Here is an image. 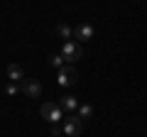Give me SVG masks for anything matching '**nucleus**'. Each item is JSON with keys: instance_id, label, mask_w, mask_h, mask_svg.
<instances>
[{"instance_id": "9b49d317", "label": "nucleus", "mask_w": 147, "mask_h": 137, "mask_svg": "<svg viewBox=\"0 0 147 137\" xmlns=\"http://www.w3.org/2000/svg\"><path fill=\"white\" fill-rule=\"evenodd\" d=\"M49 64H52L54 68H64V66H66V61H64L61 54H54V56H49Z\"/></svg>"}, {"instance_id": "423d86ee", "label": "nucleus", "mask_w": 147, "mask_h": 137, "mask_svg": "<svg viewBox=\"0 0 147 137\" xmlns=\"http://www.w3.org/2000/svg\"><path fill=\"white\" fill-rule=\"evenodd\" d=\"M74 39H81V42H88V39H93V25H88V22H81V25L74 27Z\"/></svg>"}, {"instance_id": "7ed1b4c3", "label": "nucleus", "mask_w": 147, "mask_h": 137, "mask_svg": "<svg viewBox=\"0 0 147 137\" xmlns=\"http://www.w3.org/2000/svg\"><path fill=\"white\" fill-rule=\"evenodd\" d=\"M81 44L79 42H74V39H69V42H64V47H61V56H64V61H79L81 59Z\"/></svg>"}, {"instance_id": "f03ea898", "label": "nucleus", "mask_w": 147, "mask_h": 137, "mask_svg": "<svg viewBox=\"0 0 147 137\" xmlns=\"http://www.w3.org/2000/svg\"><path fill=\"white\" fill-rule=\"evenodd\" d=\"M79 81V71L74 66H64V68H59V74H57V83L61 86V88H69V86H74Z\"/></svg>"}, {"instance_id": "0eeeda50", "label": "nucleus", "mask_w": 147, "mask_h": 137, "mask_svg": "<svg viewBox=\"0 0 147 137\" xmlns=\"http://www.w3.org/2000/svg\"><path fill=\"white\" fill-rule=\"evenodd\" d=\"M7 81H12V83H22V81H25V71H22V66L10 64V66H7Z\"/></svg>"}, {"instance_id": "f257e3e1", "label": "nucleus", "mask_w": 147, "mask_h": 137, "mask_svg": "<svg viewBox=\"0 0 147 137\" xmlns=\"http://www.w3.org/2000/svg\"><path fill=\"white\" fill-rule=\"evenodd\" d=\"M39 113H42V118L49 125H59V122L64 120V108L59 105V103H44V105L39 108Z\"/></svg>"}, {"instance_id": "1a4fd4ad", "label": "nucleus", "mask_w": 147, "mask_h": 137, "mask_svg": "<svg viewBox=\"0 0 147 137\" xmlns=\"http://www.w3.org/2000/svg\"><path fill=\"white\" fill-rule=\"evenodd\" d=\"M79 118H81V120H88V118H93V105H88V103H81V105H79Z\"/></svg>"}, {"instance_id": "ddd939ff", "label": "nucleus", "mask_w": 147, "mask_h": 137, "mask_svg": "<svg viewBox=\"0 0 147 137\" xmlns=\"http://www.w3.org/2000/svg\"><path fill=\"white\" fill-rule=\"evenodd\" d=\"M61 132H64V127H59V125H52V135H54V137H59Z\"/></svg>"}, {"instance_id": "6e6552de", "label": "nucleus", "mask_w": 147, "mask_h": 137, "mask_svg": "<svg viewBox=\"0 0 147 137\" xmlns=\"http://www.w3.org/2000/svg\"><path fill=\"white\" fill-rule=\"evenodd\" d=\"M59 105H61L64 110H69V113H71V110H79V100L74 98V95H64V98L59 100Z\"/></svg>"}, {"instance_id": "f8f14e48", "label": "nucleus", "mask_w": 147, "mask_h": 137, "mask_svg": "<svg viewBox=\"0 0 147 137\" xmlns=\"http://www.w3.org/2000/svg\"><path fill=\"white\" fill-rule=\"evenodd\" d=\"M17 91H20V83H12V81H10V83L5 86V93H7V95H15Z\"/></svg>"}, {"instance_id": "20e7f679", "label": "nucleus", "mask_w": 147, "mask_h": 137, "mask_svg": "<svg viewBox=\"0 0 147 137\" xmlns=\"http://www.w3.org/2000/svg\"><path fill=\"white\" fill-rule=\"evenodd\" d=\"M20 91L27 95V98H39V95H42V83L34 81V79H25L20 83Z\"/></svg>"}, {"instance_id": "39448f33", "label": "nucleus", "mask_w": 147, "mask_h": 137, "mask_svg": "<svg viewBox=\"0 0 147 137\" xmlns=\"http://www.w3.org/2000/svg\"><path fill=\"white\" fill-rule=\"evenodd\" d=\"M81 127H84V120L79 115L76 118H64V135L66 137H76L81 132Z\"/></svg>"}, {"instance_id": "9d476101", "label": "nucleus", "mask_w": 147, "mask_h": 137, "mask_svg": "<svg viewBox=\"0 0 147 137\" xmlns=\"http://www.w3.org/2000/svg\"><path fill=\"white\" fill-rule=\"evenodd\" d=\"M57 32H59V34H61L64 39H71V37H74V30H71V27L66 25V22H61V25L57 27Z\"/></svg>"}]
</instances>
